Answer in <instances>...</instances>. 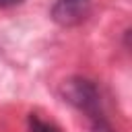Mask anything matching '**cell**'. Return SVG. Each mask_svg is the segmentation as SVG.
I'll use <instances>...</instances> for the list:
<instances>
[{
    "instance_id": "4",
    "label": "cell",
    "mask_w": 132,
    "mask_h": 132,
    "mask_svg": "<svg viewBox=\"0 0 132 132\" xmlns=\"http://www.w3.org/2000/svg\"><path fill=\"white\" fill-rule=\"evenodd\" d=\"M21 2L23 0H0V8H10V6H16Z\"/></svg>"
},
{
    "instance_id": "2",
    "label": "cell",
    "mask_w": 132,
    "mask_h": 132,
    "mask_svg": "<svg viewBox=\"0 0 132 132\" xmlns=\"http://www.w3.org/2000/svg\"><path fill=\"white\" fill-rule=\"evenodd\" d=\"M91 14V0H56L50 16L60 27H78Z\"/></svg>"
},
{
    "instance_id": "1",
    "label": "cell",
    "mask_w": 132,
    "mask_h": 132,
    "mask_svg": "<svg viewBox=\"0 0 132 132\" xmlns=\"http://www.w3.org/2000/svg\"><path fill=\"white\" fill-rule=\"evenodd\" d=\"M60 97L91 122H97L105 118L103 103H101V91L95 80L87 76H70L60 85Z\"/></svg>"
},
{
    "instance_id": "3",
    "label": "cell",
    "mask_w": 132,
    "mask_h": 132,
    "mask_svg": "<svg viewBox=\"0 0 132 132\" xmlns=\"http://www.w3.org/2000/svg\"><path fill=\"white\" fill-rule=\"evenodd\" d=\"M27 132H62L54 122L43 120L39 113H29L27 116Z\"/></svg>"
}]
</instances>
